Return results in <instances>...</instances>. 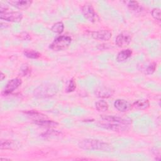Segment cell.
Wrapping results in <instances>:
<instances>
[{"label": "cell", "instance_id": "cell-1", "mask_svg": "<svg viewBox=\"0 0 161 161\" xmlns=\"http://www.w3.org/2000/svg\"><path fill=\"white\" fill-rule=\"evenodd\" d=\"M78 146L81 149L86 150H102L104 152L111 150V145L108 143L92 138H86L80 141Z\"/></svg>", "mask_w": 161, "mask_h": 161}, {"label": "cell", "instance_id": "cell-2", "mask_svg": "<svg viewBox=\"0 0 161 161\" xmlns=\"http://www.w3.org/2000/svg\"><path fill=\"white\" fill-rule=\"evenodd\" d=\"M57 90V87L55 84H45L35 89L34 95L37 97H48L55 95Z\"/></svg>", "mask_w": 161, "mask_h": 161}, {"label": "cell", "instance_id": "cell-3", "mask_svg": "<svg viewBox=\"0 0 161 161\" xmlns=\"http://www.w3.org/2000/svg\"><path fill=\"white\" fill-rule=\"evenodd\" d=\"M72 38L66 35L59 36L50 45L49 48L53 51H61L66 49L71 43Z\"/></svg>", "mask_w": 161, "mask_h": 161}, {"label": "cell", "instance_id": "cell-4", "mask_svg": "<svg viewBox=\"0 0 161 161\" xmlns=\"http://www.w3.org/2000/svg\"><path fill=\"white\" fill-rule=\"evenodd\" d=\"M99 126L106 130H111L113 131L122 132L129 130L130 125H124L118 123H111V122H104L99 123Z\"/></svg>", "mask_w": 161, "mask_h": 161}, {"label": "cell", "instance_id": "cell-5", "mask_svg": "<svg viewBox=\"0 0 161 161\" xmlns=\"http://www.w3.org/2000/svg\"><path fill=\"white\" fill-rule=\"evenodd\" d=\"M1 19L10 22L18 23L22 20L23 14L19 11H10L0 13Z\"/></svg>", "mask_w": 161, "mask_h": 161}, {"label": "cell", "instance_id": "cell-6", "mask_svg": "<svg viewBox=\"0 0 161 161\" xmlns=\"http://www.w3.org/2000/svg\"><path fill=\"white\" fill-rule=\"evenodd\" d=\"M82 13L84 17L90 22H94L96 20V13L91 4L86 3L82 7Z\"/></svg>", "mask_w": 161, "mask_h": 161}, {"label": "cell", "instance_id": "cell-7", "mask_svg": "<svg viewBox=\"0 0 161 161\" xmlns=\"http://www.w3.org/2000/svg\"><path fill=\"white\" fill-rule=\"evenodd\" d=\"M21 80L19 78H14L9 81L6 84L3 91V95H9L11 93H12L14 90L18 89L21 85Z\"/></svg>", "mask_w": 161, "mask_h": 161}, {"label": "cell", "instance_id": "cell-8", "mask_svg": "<svg viewBox=\"0 0 161 161\" xmlns=\"http://www.w3.org/2000/svg\"><path fill=\"white\" fill-rule=\"evenodd\" d=\"M131 41V35L127 32H122L116 36L115 43L119 47H125L128 45Z\"/></svg>", "mask_w": 161, "mask_h": 161}, {"label": "cell", "instance_id": "cell-9", "mask_svg": "<svg viewBox=\"0 0 161 161\" xmlns=\"http://www.w3.org/2000/svg\"><path fill=\"white\" fill-rule=\"evenodd\" d=\"M101 119L105 122L111 123H118L124 125H130L131 124V120L128 118H123L116 116H109V115H103Z\"/></svg>", "mask_w": 161, "mask_h": 161}, {"label": "cell", "instance_id": "cell-10", "mask_svg": "<svg viewBox=\"0 0 161 161\" xmlns=\"http://www.w3.org/2000/svg\"><path fill=\"white\" fill-rule=\"evenodd\" d=\"M92 37L97 40L99 41H108L109 40L111 36V32L107 30H101L94 31L91 33Z\"/></svg>", "mask_w": 161, "mask_h": 161}, {"label": "cell", "instance_id": "cell-11", "mask_svg": "<svg viewBox=\"0 0 161 161\" xmlns=\"http://www.w3.org/2000/svg\"><path fill=\"white\" fill-rule=\"evenodd\" d=\"M8 3L19 9L25 10V9H28L31 5L32 1H30V0H11V1H8Z\"/></svg>", "mask_w": 161, "mask_h": 161}, {"label": "cell", "instance_id": "cell-12", "mask_svg": "<svg viewBox=\"0 0 161 161\" xmlns=\"http://www.w3.org/2000/svg\"><path fill=\"white\" fill-rule=\"evenodd\" d=\"M19 147L20 144L14 140H4L1 141L0 147L1 150H17Z\"/></svg>", "mask_w": 161, "mask_h": 161}, {"label": "cell", "instance_id": "cell-13", "mask_svg": "<svg viewBox=\"0 0 161 161\" xmlns=\"http://www.w3.org/2000/svg\"><path fill=\"white\" fill-rule=\"evenodd\" d=\"M114 106L119 111L125 112L128 111L131 108V105L128 101L125 99H118L114 101Z\"/></svg>", "mask_w": 161, "mask_h": 161}, {"label": "cell", "instance_id": "cell-14", "mask_svg": "<svg viewBox=\"0 0 161 161\" xmlns=\"http://www.w3.org/2000/svg\"><path fill=\"white\" fill-rule=\"evenodd\" d=\"M114 93V91L108 87H100L95 90V94L97 97L101 98H108L111 97Z\"/></svg>", "mask_w": 161, "mask_h": 161}, {"label": "cell", "instance_id": "cell-15", "mask_svg": "<svg viewBox=\"0 0 161 161\" xmlns=\"http://www.w3.org/2000/svg\"><path fill=\"white\" fill-rule=\"evenodd\" d=\"M34 123L39 126H43V127H46L48 128H52L57 126L58 125V123L55 122L53 120H49L45 118H41V119H35L33 120Z\"/></svg>", "mask_w": 161, "mask_h": 161}, {"label": "cell", "instance_id": "cell-16", "mask_svg": "<svg viewBox=\"0 0 161 161\" xmlns=\"http://www.w3.org/2000/svg\"><path fill=\"white\" fill-rule=\"evenodd\" d=\"M133 107L137 109H146L150 106V103L148 99H138L133 104Z\"/></svg>", "mask_w": 161, "mask_h": 161}, {"label": "cell", "instance_id": "cell-17", "mask_svg": "<svg viewBox=\"0 0 161 161\" xmlns=\"http://www.w3.org/2000/svg\"><path fill=\"white\" fill-rule=\"evenodd\" d=\"M132 55V51L130 49H125L119 52L116 57V60L119 62H124L129 58Z\"/></svg>", "mask_w": 161, "mask_h": 161}, {"label": "cell", "instance_id": "cell-18", "mask_svg": "<svg viewBox=\"0 0 161 161\" xmlns=\"http://www.w3.org/2000/svg\"><path fill=\"white\" fill-rule=\"evenodd\" d=\"M128 8L131 11L134 13H140L142 10V6L140 5L138 2L136 1H130L127 3Z\"/></svg>", "mask_w": 161, "mask_h": 161}, {"label": "cell", "instance_id": "cell-19", "mask_svg": "<svg viewBox=\"0 0 161 161\" xmlns=\"http://www.w3.org/2000/svg\"><path fill=\"white\" fill-rule=\"evenodd\" d=\"M60 135H61V132L58 131L57 130H52V128H49L45 132L43 133L41 136L45 138H55Z\"/></svg>", "mask_w": 161, "mask_h": 161}, {"label": "cell", "instance_id": "cell-20", "mask_svg": "<svg viewBox=\"0 0 161 161\" xmlns=\"http://www.w3.org/2000/svg\"><path fill=\"white\" fill-rule=\"evenodd\" d=\"M96 109L99 112H105L108 111L109 106L107 102L104 100H100L95 103Z\"/></svg>", "mask_w": 161, "mask_h": 161}, {"label": "cell", "instance_id": "cell-21", "mask_svg": "<svg viewBox=\"0 0 161 161\" xmlns=\"http://www.w3.org/2000/svg\"><path fill=\"white\" fill-rule=\"evenodd\" d=\"M156 68H157V64L155 62H151L147 65V67H145L142 69V70H143L142 71H143L145 74L150 75L155 72Z\"/></svg>", "mask_w": 161, "mask_h": 161}, {"label": "cell", "instance_id": "cell-22", "mask_svg": "<svg viewBox=\"0 0 161 161\" xmlns=\"http://www.w3.org/2000/svg\"><path fill=\"white\" fill-rule=\"evenodd\" d=\"M64 29V25L62 22L58 21L53 24V25L51 28V30L55 33L60 34L63 32Z\"/></svg>", "mask_w": 161, "mask_h": 161}, {"label": "cell", "instance_id": "cell-23", "mask_svg": "<svg viewBox=\"0 0 161 161\" xmlns=\"http://www.w3.org/2000/svg\"><path fill=\"white\" fill-rule=\"evenodd\" d=\"M24 55L29 58H33V59H36L40 57V53L34 50H30V49H27L24 51Z\"/></svg>", "mask_w": 161, "mask_h": 161}, {"label": "cell", "instance_id": "cell-24", "mask_svg": "<svg viewBox=\"0 0 161 161\" xmlns=\"http://www.w3.org/2000/svg\"><path fill=\"white\" fill-rule=\"evenodd\" d=\"M26 114L30 116L32 118H35V119H41V118H45V115L42 114V113H40L36 111H28L25 112ZM34 119V120H35Z\"/></svg>", "mask_w": 161, "mask_h": 161}, {"label": "cell", "instance_id": "cell-25", "mask_svg": "<svg viewBox=\"0 0 161 161\" xmlns=\"http://www.w3.org/2000/svg\"><path fill=\"white\" fill-rule=\"evenodd\" d=\"M152 16V17L157 20V21H160V8H153L151 12Z\"/></svg>", "mask_w": 161, "mask_h": 161}, {"label": "cell", "instance_id": "cell-26", "mask_svg": "<svg viewBox=\"0 0 161 161\" xmlns=\"http://www.w3.org/2000/svg\"><path fill=\"white\" fill-rule=\"evenodd\" d=\"M75 88H76V84H75L74 80L73 79H72L69 80V82L66 88V91L67 92H73Z\"/></svg>", "mask_w": 161, "mask_h": 161}, {"label": "cell", "instance_id": "cell-27", "mask_svg": "<svg viewBox=\"0 0 161 161\" xmlns=\"http://www.w3.org/2000/svg\"><path fill=\"white\" fill-rule=\"evenodd\" d=\"M30 72H31V69L28 65H24L21 69V74L23 76H26L28 75L30 73Z\"/></svg>", "mask_w": 161, "mask_h": 161}, {"label": "cell", "instance_id": "cell-28", "mask_svg": "<svg viewBox=\"0 0 161 161\" xmlns=\"http://www.w3.org/2000/svg\"><path fill=\"white\" fill-rule=\"evenodd\" d=\"M19 38H21V40H30L31 38L30 35L26 32L21 33L19 35Z\"/></svg>", "mask_w": 161, "mask_h": 161}, {"label": "cell", "instance_id": "cell-29", "mask_svg": "<svg viewBox=\"0 0 161 161\" xmlns=\"http://www.w3.org/2000/svg\"><path fill=\"white\" fill-rule=\"evenodd\" d=\"M8 9V6H6V5L1 4V5H0V13H3L6 12Z\"/></svg>", "mask_w": 161, "mask_h": 161}, {"label": "cell", "instance_id": "cell-30", "mask_svg": "<svg viewBox=\"0 0 161 161\" xmlns=\"http://www.w3.org/2000/svg\"><path fill=\"white\" fill-rule=\"evenodd\" d=\"M8 25L6 24V23H3V22L1 23V29L3 28V26H4V27L6 28V27L8 26Z\"/></svg>", "mask_w": 161, "mask_h": 161}, {"label": "cell", "instance_id": "cell-31", "mask_svg": "<svg viewBox=\"0 0 161 161\" xmlns=\"http://www.w3.org/2000/svg\"><path fill=\"white\" fill-rule=\"evenodd\" d=\"M0 77H1V80H3L4 78H5V74L3 73V72H1V75H0Z\"/></svg>", "mask_w": 161, "mask_h": 161}, {"label": "cell", "instance_id": "cell-32", "mask_svg": "<svg viewBox=\"0 0 161 161\" xmlns=\"http://www.w3.org/2000/svg\"><path fill=\"white\" fill-rule=\"evenodd\" d=\"M1 161H3V160H10V159L9 158H1Z\"/></svg>", "mask_w": 161, "mask_h": 161}]
</instances>
